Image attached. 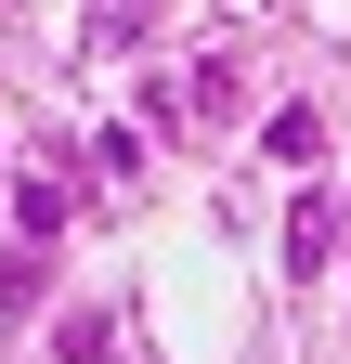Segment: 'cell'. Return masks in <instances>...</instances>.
Instances as JSON below:
<instances>
[{"label": "cell", "instance_id": "1", "mask_svg": "<svg viewBox=\"0 0 351 364\" xmlns=\"http://www.w3.org/2000/svg\"><path fill=\"white\" fill-rule=\"evenodd\" d=\"M14 221H26V235H65V221H78V156H26Z\"/></svg>", "mask_w": 351, "mask_h": 364}, {"label": "cell", "instance_id": "2", "mask_svg": "<svg viewBox=\"0 0 351 364\" xmlns=\"http://www.w3.org/2000/svg\"><path fill=\"white\" fill-rule=\"evenodd\" d=\"M338 208H351V196H299V208H286V273H325V260H338Z\"/></svg>", "mask_w": 351, "mask_h": 364}, {"label": "cell", "instance_id": "3", "mask_svg": "<svg viewBox=\"0 0 351 364\" xmlns=\"http://www.w3.org/2000/svg\"><path fill=\"white\" fill-rule=\"evenodd\" d=\"M234 105H247V78H234V53H208V65H195V91H183V117L208 130V117H234Z\"/></svg>", "mask_w": 351, "mask_h": 364}, {"label": "cell", "instance_id": "4", "mask_svg": "<svg viewBox=\"0 0 351 364\" xmlns=\"http://www.w3.org/2000/svg\"><path fill=\"white\" fill-rule=\"evenodd\" d=\"M144 14H156V0H92V39H104V53H130V39H144Z\"/></svg>", "mask_w": 351, "mask_h": 364}, {"label": "cell", "instance_id": "5", "mask_svg": "<svg viewBox=\"0 0 351 364\" xmlns=\"http://www.w3.org/2000/svg\"><path fill=\"white\" fill-rule=\"evenodd\" d=\"M274 156H286V169H313V156H325V117H299V105H286V117H274Z\"/></svg>", "mask_w": 351, "mask_h": 364}, {"label": "cell", "instance_id": "6", "mask_svg": "<svg viewBox=\"0 0 351 364\" xmlns=\"http://www.w3.org/2000/svg\"><path fill=\"white\" fill-rule=\"evenodd\" d=\"M39 299V247H0V312H26Z\"/></svg>", "mask_w": 351, "mask_h": 364}]
</instances>
